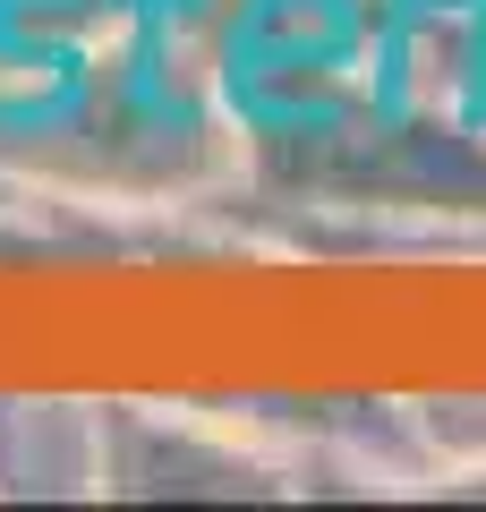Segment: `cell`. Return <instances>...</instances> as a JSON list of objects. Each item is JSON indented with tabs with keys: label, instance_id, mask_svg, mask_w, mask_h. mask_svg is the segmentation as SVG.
I'll use <instances>...</instances> for the list:
<instances>
[{
	"label": "cell",
	"instance_id": "6da1fadb",
	"mask_svg": "<svg viewBox=\"0 0 486 512\" xmlns=\"http://www.w3.org/2000/svg\"><path fill=\"white\" fill-rule=\"evenodd\" d=\"M222 239L282 248H486V120L418 111L393 86L248 120V180Z\"/></svg>",
	"mask_w": 486,
	"mask_h": 512
},
{
	"label": "cell",
	"instance_id": "7a4b0ae2",
	"mask_svg": "<svg viewBox=\"0 0 486 512\" xmlns=\"http://www.w3.org/2000/svg\"><path fill=\"white\" fill-rule=\"evenodd\" d=\"M0 495H103V402L0 393Z\"/></svg>",
	"mask_w": 486,
	"mask_h": 512
},
{
	"label": "cell",
	"instance_id": "3957f363",
	"mask_svg": "<svg viewBox=\"0 0 486 512\" xmlns=\"http://www.w3.org/2000/svg\"><path fill=\"white\" fill-rule=\"evenodd\" d=\"M393 419L427 487H486V393H401Z\"/></svg>",
	"mask_w": 486,
	"mask_h": 512
}]
</instances>
